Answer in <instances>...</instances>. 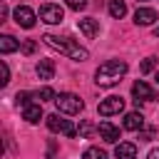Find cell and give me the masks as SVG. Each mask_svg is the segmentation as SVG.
Masks as SVG:
<instances>
[{"instance_id": "cell-1", "label": "cell", "mask_w": 159, "mask_h": 159, "mask_svg": "<svg viewBox=\"0 0 159 159\" xmlns=\"http://www.w3.org/2000/svg\"><path fill=\"white\" fill-rule=\"evenodd\" d=\"M127 75V62L122 60H107L97 67L94 72V82L99 87H114L117 82H122V77Z\"/></svg>"}, {"instance_id": "cell-2", "label": "cell", "mask_w": 159, "mask_h": 159, "mask_svg": "<svg viewBox=\"0 0 159 159\" xmlns=\"http://www.w3.org/2000/svg\"><path fill=\"white\" fill-rule=\"evenodd\" d=\"M42 40H45V45L47 47H52V50H57V52H62V55H67L70 60H77V62H84L87 57H89V52L84 50V47H80L75 40H70V37H57V35H42Z\"/></svg>"}, {"instance_id": "cell-3", "label": "cell", "mask_w": 159, "mask_h": 159, "mask_svg": "<svg viewBox=\"0 0 159 159\" xmlns=\"http://www.w3.org/2000/svg\"><path fill=\"white\" fill-rule=\"evenodd\" d=\"M55 104H57V109H60L62 114H80V112L84 109V102H82L77 94H72V92H62V94H57Z\"/></svg>"}, {"instance_id": "cell-4", "label": "cell", "mask_w": 159, "mask_h": 159, "mask_svg": "<svg viewBox=\"0 0 159 159\" xmlns=\"http://www.w3.org/2000/svg\"><path fill=\"white\" fill-rule=\"evenodd\" d=\"M47 129H50V132H60V134H65V137H75V134H77V127H75L70 119H62L60 114H50V117H47Z\"/></svg>"}, {"instance_id": "cell-5", "label": "cell", "mask_w": 159, "mask_h": 159, "mask_svg": "<svg viewBox=\"0 0 159 159\" xmlns=\"http://www.w3.org/2000/svg\"><path fill=\"white\" fill-rule=\"evenodd\" d=\"M40 20L47 22V25H57V22L65 20V10L60 5H55V2H45L40 7Z\"/></svg>"}, {"instance_id": "cell-6", "label": "cell", "mask_w": 159, "mask_h": 159, "mask_svg": "<svg viewBox=\"0 0 159 159\" xmlns=\"http://www.w3.org/2000/svg\"><path fill=\"white\" fill-rule=\"evenodd\" d=\"M12 17H15V22H17L20 27H25V30L35 27V20H37L35 10H32V7H27V5H17V7L12 10Z\"/></svg>"}, {"instance_id": "cell-7", "label": "cell", "mask_w": 159, "mask_h": 159, "mask_svg": "<svg viewBox=\"0 0 159 159\" xmlns=\"http://www.w3.org/2000/svg\"><path fill=\"white\" fill-rule=\"evenodd\" d=\"M122 109H124V99H122V97H117V94H112V97H107V99H102V102L97 104V112H99L102 117L119 114Z\"/></svg>"}, {"instance_id": "cell-8", "label": "cell", "mask_w": 159, "mask_h": 159, "mask_svg": "<svg viewBox=\"0 0 159 159\" xmlns=\"http://www.w3.org/2000/svg\"><path fill=\"white\" fill-rule=\"evenodd\" d=\"M132 97H134V102H137V104H142V102L154 99V97H157V92H154L144 80H137V82L132 84Z\"/></svg>"}, {"instance_id": "cell-9", "label": "cell", "mask_w": 159, "mask_h": 159, "mask_svg": "<svg viewBox=\"0 0 159 159\" xmlns=\"http://www.w3.org/2000/svg\"><path fill=\"white\" fill-rule=\"evenodd\" d=\"M97 132H99V139H104L107 144H114V142H119V129L112 124V122H99V127H97Z\"/></svg>"}, {"instance_id": "cell-10", "label": "cell", "mask_w": 159, "mask_h": 159, "mask_svg": "<svg viewBox=\"0 0 159 159\" xmlns=\"http://www.w3.org/2000/svg\"><path fill=\"white\" fill-rule=\"evenodd\" d=\"M157 20V10H152V7H137V12H134V22L137 25H152Z\"/></svg>"}, {"instance_id": "cell-11", "label": "cell", "mask_w": 159, "mask_h": 159, "mask_svg": "<svg viewBox=\"0 0 159 159\" xmlns=\"http://www.w3.org/2000/svg\"><path fill=\"white\" fill-rule=\"evenodd\" d=\"M77 25H80V32H82L84 37H97V32H99V22H97L94 17H84V20H80Z\"/></svg>"}, {"instance_id": "cell-12", "label": "cell", "mask_w": 159, "mask_h": 159, "mask_svg": "<svg viewBox=\"0 0 159 159\" xmlns=\"http://www.w3.org/2000/svg\"><path fill=\"white\" fill-rule=\"evenodd\" d=\"M114 157L117 159H137V147L132 142H119L114 149Z\"/></svg>"}, {"instance_id": "cell-13", "label": "cell", "mask_w": 159, "mask_h": 159, "mask_svg": "<svg viewBox=\"0 0 159 159\" xmlns=\"http://www.w3.org/2000/svg\"><path fill=\"white\" fill-rule=\"evenodd\" d=\"M35 72H37L40 80H52L55 77V62L52 60H40L37 67H35Z\"/></svg>"}, {"instance_id": "cell-14", "label": "cell", "mask_w": 159, "mask_h": 159, "mask_svg": "<svg viewBox=\"0 0 159 159\" xmlns=\"http://www.w3.org/2000/svg\"><path fill=\"white\" fill-rule=\"evenodd\" d=\"M144 127V117H142V112H129L127 117H124V129H129V132H139Z\"/></svg>"}, {"instance_id": "cell-15", "label": "cell", "mask_w": 159, "mask_h": 159, "mask_svg": "<svg viewBox=\"0 0 159 159\" xmlns=\"http://www.w3.org/2000/svg\"><path fill=\"white\" fill-rule=\"evenodd\" d=\"M107 10H109V15H112L114 20H122V17L127 15V2H124V0H109Z\"/></svg>"}, {"instance_id": "cell-16", "label": "cell", "mask_w": 159, "mask_h": 159, "mask_svg": "<svg viewBox=\"0 0 159 159\" xmlns=\"http://www.w3.org/2000/svg\"><path fill=\"white\" fill-rule=\"evenodd\" d=\"M22 117H25L30 124H37V122L42 119V107H40V104H30V107L22 109Z\"/></svg>"}, {"instance_id": "cell-17", "label": "cell", "mask_w": 159, "mask_h": 159, "mask_svg": "<svg viewBox=\"0 0 159 159\" xmlns=\"http://www.w3.org/2000/svg\"><path fill=\"white\" fill-rule=\"evenodd\" d=\"M17 47H20V42H17L12 35H2V37H0V52H2V55H10V52H15Z\"/></svg>"}, {"instance_id": "cell-18", "label": "cell", "mask_w": 159, "mask_h": 159, "mask_svg": "<svg viewBox=\"0 0 159 159\" xmlns=\"http://www.w3.org/2000/svg\"><path fill=\"white\" fill-rule=\"evenodd\" d=\"M35 97H37L40 102H55V99H57V94H55V89H52V87H42V89H37V92H35Z\"/></svg>"}, {"instance_id": "cell-19", "label": "cell", "mask_w": 159, "mask_h": 159, "mask_svg": "<svg viewBox=\"0 0 159 159\" xmlns=\"http://www.w3.org/2000/svg\"><path fill=\"white\" fill-rule=\"evenodd\" d=\"M82 159H107V152L99 149V147H89V149H84Z\"/></svg>"}, {"instance_id": "cell-20", "label": "cell", "mask_w": 159, "mask_h": 159, "mask_svg": "<svg viewBox=\"0 0 159 159\" xmlns=\"http://www.w3.org/2000/svg\"><path fill=\"white\" fill-rule=\"evenodd\" d=\"M154 67H157V57H147V60L139 65V72H142V75H149Z\"/></svg>"}, {"instance_id": "cell-21", "label": "cell", "mask_w": 159, "mask_h": 159, "mask_svg": "<svg viewBox=\"0 0 159 159\" xmlns=\"http://www.w3.org/2000/svg\"><path fill=\"white\" fill-rule=\"evenodd\" d=\"M30 97H32V92H17V94H15V99H17V104H20L22 109L32 104V102H30Z\"/></svg>"}, {"instance_id": "cell-22", "label": "cell", "mask_w": 159, "mask_h": 159, "mask_svg": "<svg viewBox=\"0 0 159 159\" xmlns=\"http://www.w3.org/2000/svg\"><path fill=\"white\" fill-rule=\"evenodd\" d=\"M77 132H80V137H89V134H94V132H97V127H94L92 122H82Z\"/></svg>"}, {"instance_id": "cell-23", "label": "cell", "mask_w": 159, "mask_h": 159, "mask_svg": "<svg viewBox=\"0 0 159 159\" xmlns=\"http://www.w3.org/2000/svg\"><path fill=\"white\" fill-rule=\"evenodd\" d=\"M65 2H67V7H70V10H77V12L87 7V0H65Z\"/></svg>"}, {"instance_id": "cell-24", "label": "cell", "mask_w": 159, "mask_h": 159, "mask_svg": "<svg viewBox=\"0 0 159 159\" xmlns=\"http://www.w3.org/2000/svg\"><path fill=\"white\" fill-rule=\"evenodd\" d=\"M0 67H2V80H0V87H5V84L10 82V70H7V62H5V60L0 62Z\"/></svg>"}, {"instance_id": "cell-25", "label": "cell", "mask_w": 159, "mask_h": 159, "mask_svg": "<svg viewBox=\"0 0 159 159\" xmlns=\"http://www.w3.org/2000/svg\"><path fill=\"white\" fill-rule=\"evenodd\" d=\"M22 52H25V55H32V52H35V42H32V40H25V42H22Z\"/></svg>"}, {"instance_id": "cell-26", "label": "cell", "mask_w": 159, "mask_h": 159, "mask_svg": "<svg viewBox=\"0 0 159 159\" xmlns=\"http://www.w3.org/2000/svg\"><path fill=\"white\" fill-rule=\"evenodd\" d=\"M147 159H159V149H152V152H149V157H147Z\"/></svg>"}, {"instance_id": "cell-27", "label": "cell", "mask_w": 159, "mask_h": 159, "mask_svg": "<svg viewBox=\"0 0 159 159\" xmlns=\"http://www.w3.org/2000/svg\"><path fill=\"white\" fill-rule=\"evenodd\" d=\"M154 35H157V37H159V27H154Z\"/></svg>"}, {"instance_id": "cell-28", "label": "cell", "mask_w": 159, "mask_h": 159, "mask_svg": "<svg viewBox=\"0 0 159 159\" xmlns=\"http://www.w3.org/2000/svg\"><path fill=\"white\" fill-rule=\"evenodd\" d=\"M157 84H159V72H157Z\"/></svg>"}]
</instances>
